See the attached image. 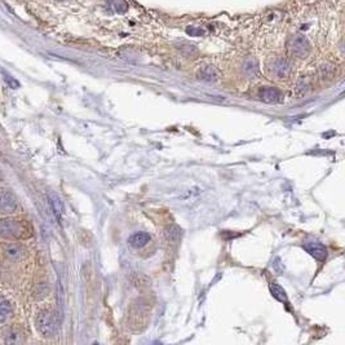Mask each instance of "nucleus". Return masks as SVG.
I'll list each match as a JSON object with an SVG mask.
<instances>
[{
  "mask_svg": "<svg viewBox=\"0 0 345 345\" xmlns=\"http://www.w3.org/2000/svg\"><path fill=\"white\" fill-rule=\"evenodd\" d=\"M303 247L310 256H313L318 261H323L327 257V250L323 244L318 243V242H307V243H304Z\"/></svg>",
  "mask_w": 345,
  "mask_h": 345,
  "instance_id": "7",
  "label": "nucleus"
},
{
  "mask_svg": "<svg viewBox=\"0 0 345 345\" xmlns=\"http://www.w3.org/2000/svg\"><path fill=\"white\" fill-rule=\"evenodd\" d=\"M11 313H12V307L9 301L0 299V324H3L8 319Z\"/></svg>",
  "mask_w": 345,
  "mask_h": 345,
  "instance_id": "13",
  "label": "nucleus"
},
{
  "mask_svg": "<svg viewBox=\"0 0 345 345\" xmlns=\"http://www.w3.org/2000/svg\"><path fill=\"white\" fill-rule=\"evenodd\" d=\"M268 70L275 78H286L289 77L290 72H291V65L286 58L277 57V58H274L273 61L269 62Z\"/></svg>",
  "mask_w": 345,
  "mask_h": 345,
  "instance_id": "5",
  "label": "nucleus"
},
{
  "mask_svg": "<svg viewBox=\"0 0 345 345\" xmlns=\"http://www.w3.org/2000/svg\"><path fill=\"white\" fill-rule=\"evenodd\" d=\"M243 72L248 77H255L259 73V63H257V61L255 58H248V60L244 61Z\"/></svg>",
  "mask_w": 345,
  "mask_h": 345,
  "instance_id": "12",
  "label": "nucleus"
},
{
  "mask_svg": "<svg viewBox=\"0 0 345 345\" xmlns=\"http://www.w3.org/2000/svg\"><path fill=\"white\" fill-rule=\"evenodd\" d=\"M269 290H270L273 298L277 299L278 301H281V303H289L287 294H286V291L280 285H277V283H270V285H269Z\"/></svg>",
  "mask_w": 345,
  "mask_h": 345,
  "instance_id": "10",
  "label": "nucleus"
},
{
  "mask_svg": "<svg viewBox=\"0 0 345 345\" xmlns=\"http://www.w3.org/2000/svg\"><path fill=\"white\" fill-rule=\"evenodd\" d=\"M24 247L20 244H6L3 248V253L11 260H20L24 256Z\"/></svg>",
  "mask_w": 345,
  "mask_h": 345,
  "instance_id": "9",
  "label": "nucleus"
},
{
  "mask_svg": "<svg viewBox=\"0 0 345 345\" xmlns=\"http://www.w3.org/2000/svg\"><path fill=\"white\" fill-rule=\"evenodd\" d=\"M289 49L291 54L299 57V58H304L307 57L310 52V44L308 42V39L304 35L296 34L291 38L289 42Z\"/></svg>",
  "mask_w": 345,
  "mask_h": 345,
  "instance_id": "3",
  "label": "nucleus"
},
{
  "mask_svg": "<svg viewBox=\"0 0 345 345\" xmlns=\"http://www.w3.org/2000/svg\"><path fill=\"white\" fill-rule=\"evenodd\" d=\"M49 202H51V205H52V210H53L54 215H56L57 220H61V218H62V202H61V199L58 198V196L56 195V194H51L49 195Z\"/></svg>",
  "mask_w": 345,
  "mask_h": 345,
  "instance_id": "11",
  "label": "nucleus"
},
{
  "mask_svg": "<svg viewBox=\"0 0 345 345\" xmlns=\"http://www.w3.org/2000/svg\"><path fill=\"white\" fill-rule=\"evenodd\" d=\"M4 341H6L7 344H17V342H21V332L15 330V328H11V330L7 331L6 335H4Z\"/></svg>",
  "mask_w": 345,
  "mask_h": 345,
  "instance_id": "14",
  "label": "nucleus"
},
{
  "mask_svg": "<svg viewBox=\"0 0 345 345\" xmlns=\"http://www.w3.org/2000/svg\"><path fill=\"white\" fill-rule=\"evenodd\" d=\"M35 326L38 332L44 337H52L56 333V321L49 310H42L39 312L35 318Z\"/></svg>",
  "mask_w": 345,
  "mask_h": 345,
  "instance_id": "2",
  "label": "nucleus"
},
{
  "mask_svg": "<svg viewBox=\"0 0 345 345\" xmlns=\"http://www.w3.org/2000/svg\"><path fill=\"white\" fill-rule=\"evenodd\" d=\"M150 239H152L150 234H148V233L145 232H139L132 234L131 237H129V239H128V242H129V244H131L133 248H143L144 246H146V244L149 243Z\"/></svg>",
  "mask_w": 345,
  "mask_h": 345,
  "instance_id": "8",
  "label": "nucleus"
},
{
  "mask_svg": "<svg viewBox=\"0 0 345 345\" xmlns=\"http://www.w3.org/2000/svg\"><path fill=\"white\" fill-rule=\"evenodd\" d=\"M199 78L202 81L205 82H215L218 79V75H216V72H215L214 67H211V66H204L202 70H199Z\"/></svg>",
  "mask_w": 345,
  "mask_h": 345,
  "instance_id": "15",
  "label": "nucleus"
},
{
  "mask_svg": "<svg viewBox=\"0 0 345 345\" xmlns=\"http://www.w3.org/2000/svg\"><path fill=\"white\" fill-rule=\"evenodd\" d=\"M259 97L266 104H277L282 101L283 95L278 88L274 87H262L259 91Z\"/></svg>",
  "mask_w": 345,
  "mask_h": 345,
  "instance_id": "6",
  "label": "nucleus"
},
{
  "mask_svg": "<svg viewBox=\"0 0 345 345\" xmlns=\"http://www.w3.org/2000/svg\"><path fill=\"white\" fill-rule=\"evenodd\" d=\"M18 202L17 198L12 191L7 189H0V214L9 215L17 211Z\"/></svg>",
  "mask_w": 345,
  "mask_h": 345,
  "instance_id": "4",
  "label": "nucleus"
},
{
  "mask_svg": "<svg viewBox=\"0 0 345 345\" xmlns=\"http://www.w3.org/2000/svg\"><path fill=\"white\" fill-rule=\"evenodd\" d=\"M30 233L25 221L20 219H4L0 220V237L6 239H24Z\"/></svg>",
  "mask_w": 345,
  "mask_h": 345,
  "instance_id": "1",
  "label": "nucleus"
}]
</instances>
